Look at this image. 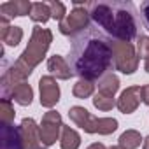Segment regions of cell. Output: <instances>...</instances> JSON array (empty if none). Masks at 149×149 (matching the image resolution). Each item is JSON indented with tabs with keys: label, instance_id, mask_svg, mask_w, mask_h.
I'll return each instance as SVG.
<instances>
[{
	"label": "cell",
	"instance_id": "9a60e30c",
	"mask_svg": "<svg viewBox=\"0 0 149 149\" xmlns=\"http://www.w3.org/2000/svg\"><path fill=\"white\" fill-rule=\"evenodd\" d=\"M11 97L14 98V102H18L19 105H30L32 100H33V90L30 84L26 83H19L13 88L11 91Z\"/></svg>",
	"mask_w": 149,
	"mask_h": 149
},
{
	"label": "cell",
	"instance_id": "4316f807",
	"mask_svg": "<svg viewBox=\"0 0 149 149\" xmlns=\"http://www.w3.org/2000/svg\"><path fill=\"white\" fill-rule=\"evenodd\" d=\"M142 102L146 105H149V84H144L142 86Z\"/></svg>",
	"mask_w": 149,
	"mask_h": 149
},
{
	"label": "cell",
	"instance_id": "ba28073f",
	"mask_svg": "<svg viewBox=\"0 0 149 149\" xmlns=\"http://www.w3.org/2000/svg\"><path fill=\"white\" fill-rule=\"evenodd\" d=\"M39 91H40V105L53 109L60 100V86L53 76H42L39 81Z\"/></svg>",
	"mask_w": 149,
	"mask_h": 149
},
{
	"label": "cell",
	"instance_id": "8992f818",
	"mask_svg": "<svg viewBox=\"0 0 149 149\" xmlns=\"http://www.w3.org/2000/svg\"><path fill=\"white\" fill-rule=\"evenodd\" d=\"M63 128V123H61V116L56 112V111H47L44 116H42V121H40V126H39V132H40V140L46 147L53 146L60 135Z\"/></svg>",
	"mask_w": 149,
	"mask_h": 149
},
{
	"label": "cell",
	"instance_id": "7a4b0ae2",
	"mask_svg": "<svg viewBox=\"0 0 149 149\" xmlns=\"http://www.w3.org/2000/svg\"><path fill=\"white\" fill-rule=\"evenodd\" d=\"M90 19L95 26L105 32L111 39L121 42H132L139 39V16L132 2L125 0H98L86 4Z\"/></svg>",
	"mask_w": 149,
	"mask_h": 149
},
{
	"label": "cell",
	"instance_id": "7c38bea8",
	"mask_svg": "<svg viewBox=\"0 0 149 149\" xmlns=\"http://www.w3.org/2000/svg\"><path fill=\"white\" fill-rule=\"evenodd\" d=\"M0 39H2V42H6L7 46H18L21 42V39H23V28L9 25L7 18L0 16Z\"/></svg>",
	"mask_w": 149,
	"mask_h": 149
},
{
	"label": "cell",
	"instance_id": "cb8c5ba5",
	"mask_svg": "<svg viewBox=\"0 0 149 149\" xmlns=\"http://www.w3.org/2000/svg\"><path fill=\"white\" fill-rule=\"evenodd\" d=\"M49 9H51V18L58 19L60 23L67 18V16H65V14H67V9H65V6H63L61 2H58V0H53V2H49Z\"/></svg>",
	"mask_w": 149,
	"mask_h": 149
},
{
	"label": "cell",
	"instance_id": "277c9868",
	"mask_svg": "<svg viewBox=\"0 0 149 149\" xmlns=\"http://www.w3.org/2000/svg\"><path fill=\"white\" fill-rule=\"evenodd\" d=\"M111 47H112V60H114V68L130 76L139 67V54L135 51V46L132 42H121L111 39Z\"/></svg>",
	"mask_w": 149,
	"mask_h": 149
},
{
	"label": "cell",
	"instance_id": "484cf974",
	"mask_svg": "<svg viewBox=\"0 0 149 149\" xmlns=\"http://www.w3.org/2000/svg\"><path fill=\"white\" fill-rule=\"evenodd\" d=\"M140 18H142V23H144L146 30L149 32V0L140 4Z\"/></svg>",
	"mask_w": 149,
	"mask_h": 149
},
{
	"label": "cell",
	"instance_id": "2e32d148",
	"mask_svg": "<svg viewBox=\"0 0 149 149\" xmlns=\"http://www.w3.org/2000/svg\"><path fill=\"white\" fill-rule=\"evenodd\" d=\"M60 146H61V149H77L81 146V135L74 128L63 125L61 137H60Z\"/></svg>",
	"mask_w": 149,
	"mask_h": 149
},
{
	"label": "cell",
	"instance_id": "83f0119b",
	"mask_svg": "<svg viewBox=\"0 0 149 149\" xmlns=\"http://www.w3.org/2000/svg\"><path fill=\"white\" fill-rule=\"evenodd\" d=\"M86 149H105V146L102 144V142H93L91 146H88Z\"/></svg>",
	"mask_w": 149,
	"mask_h": 149
},
{
	"label": "cell",
	"instance_id": "5b68a950",
	"mask_svg": "<svg viewBox=\"0 0 149 149\" xmlns=\"http://www.w3.org/2000/svg\"><path fill=\"white\" fill-rule=\"evenodd\" d=\"M88 2H84V6H77L70 11V14H67V18L60 23V32L63 35H77L81 32H84L90 26V13L86 7Z\"/></svg>",
	"mask_w": 149,
	"mask_h": 149
},
{
	"label": "cell",
	"instance_id": "9c48e42d",
	"mask_svg": "<svg viewBox=\"0 0 149 149\" xmlns=\"http://www.w3.org/2000/svg\"><path fill=\"white\" fill-rule=\"evenodd\" d=\"M140 100H142V86H130L119 95L116 107L123 114H132L137 111Z\"/></svg>",
	"mask_w": 149,
	"mask_h": 149
},
{
	"label": "cell",
	"instance_id": "ac0fdd59",
	"mask_svg": "<svg viewBox=\"0 0 149 149\" xmlns=\"http://www.w3.org/2000/svg\"><path fill=\"white\" fill-rule=\"evenodd\" d=\"M140 142H142V137H140V133L137 130H126V132H123L121 137H119V140H118V144H119L121 149H137L140 146Z\"/></svg>",
	"mask_w": 149,
	"mask_h": 149
},
{
	"label": "cell",
	"instance_id": "6da1fadb",
	"mask_svg": "<svg viewBox=\"0 0 149 149\" xmlns=\"http://www.w3.org/2000/svg\"><path fill=\"white\" fill-rule=\"evenodd\" d=\"M67 63L70 65L74 76H79L81 79H102L111 68H114L111 37L98 26L90 25L84 32L74 37Z\"/></svg>",
	"mask_w": 149,
	"mask_h": 149
},
{
	"label": "cell",
	"instance_id": "30bf717a",
	"mask_svg": "<svg viewBox=\"0 0 149 149\" xmlns=\"http://www.w3.org/2000/svg\"><path fill=\"white\" fill-rule=\"evenodd\" d=\"M86 133H100V135H111L118 130V119L114 118H95L91 116L88 125L83 128Z\"/></svg>",
	"mask_w": 149,
	"mask_h": 149
},
{
	"label": "cell",
	"instance_id": "ffe728a7",
	"mask_svg": "<svg viewBox=\"0 0 149 149\" xmlns=\"http://www.w3.org/2000/svg\"><path fill=\"white\" fill-rule=\"evenodd\" d=\"M72 93H74V97H76V98H81V100L90 98V97L95 93V84H93V81H88V79H79L76 84H74Z\"/></svg>",
	"mask_w": 149,
	"mask_h": 149
},
{
	"label": "cell",
	"instance_id": "603a6c76",
	"mask_svg": "<svg viewBox=\"0 0 149 149\" xmlns=\"http://www.w3.org/2000/svg\"><path fill=\"white\" fill-rule=\"evenodd\" d=\"M118 102L114 100V97L111 95H104V93H97L93 97V105L98 109V111H111Z\"/></svg>",
	"mask_w": 149,
	"mask_h": 149
},
{
	"label": "cell",
	"instance_id": "f546056e",
	"mask_svg": "<svg viewBox=\"0 0 149 149\" xmlns=\"http://www.w3.org/2000/svg\"><path fill=\"white\" fill-rule=\"evenodd\" d=\"M144 68H146V72H147V74H149V58H147V60H146V63H144Z\"/></svg>",
	"mask_w": 149,
	"mask_h": 149
},
{
	"label": "cell",
	"instance_id": "4fadbf2b",
	"mask_svg": "<svg viewBox=\"0 0 149 149\" xmlns=\"http://www.w3.org/2000/svg\"><path fill=\"white\" fill-rule=\"evenodd\" d=\"M47 70L53 74V76H56V79H63V81H67V79H70L74 76L70 65L60 54L49 56V60H47Z\"/></svg>",
	"mask_w": 149,
	"mask_h": 149
},
{
	"label": "cell",
	"instance_id": "5bb4252c",
	"mask_svg": "<svg viewBox=\"0 0 149 149\" xmlns=\"http://www.w3.org/2000/svg\"><path fill=\"white\" fill-rule=\"evenodd\" d=\"M2 149H23L19 126L2 125Z\"/></svg>",
	"mask_w": 149,
	"mask_h": 149
},
{
	"label": "cell",
	"instance_id": "8fae6325",
	"mask_svg": "<svg viewBox=\"0 0 149 149\" xmlns=\"http://www.w3.org/2000/svg\"><path fill=\"white\" fill-rule=\"evenodd\" d=\"M32 11V2L28 0H14V2H6L0 6V16L2 18H19L26 16Z\"/></svg>",
	"mask_w": 149,
	"mask_h": 149
},
{
	"label": "cell",
	"instance_id": "52a82bcc",
	"mask_svg": "<svg viewBox=\"0 0 149 149\" xmlns=\"http://www.w3.org/2000/svg\"><path fill=\"white\" fill-rule=\"evenodd\" d=\"M19 133H21V142L23 149H47L42 140H40V132L37 123L32 118H25L19 125Z\"/></svg>",
	"mask_w": 149,
	"mask_h": 149
},
{
	"label": "cell",
	"instance_id": "4dcf8cb0",
	"mask_svg": "<svg viewBox=\"0 0 149 149\" xmlns=\"http://www.w3.org/2000/svg\"><path fill=\"white\" fill-rule=\"evenodd\" d=\"M109 149H121L119 146H112V147H109Z\"/></svg>",
	"mask_w": 149,
	"mask_h": 149
},
{
	"label": "cell",
	"instance_id": "44dd1931",
	"mask_svg": "<svg viewBox=\"0 0 149 149\" xmlns=\"http://www.w3.org/2000/svg\"><path fill=\"white\" fill-rule=\"evenodd\" d=\"M68 118H70V121L76 125V126L84 128V126L88 125V121H90L91 114H90L84 107L76 105V107H70V111H68Z\"/></svg>",
	"mask_w": 149,
	"mask_h": 149
},
{
	"label": "cell",
	"instance_id": "d6986e66",
	"mask_svg": "<svg viewBox=\"0 0 149 149\" xmlns=\"http://www.w3.org/2000/svg\"><path fill=\"white\" fill-rule=\"evenodd\" d=\"M51 18V9L49 4L44 2H35L32 4V11H30V19L35 23H46Z\"/></svg>",
	"mask_w": 149,
	"mask_h": 149
},
{
	"label": "cell",
	"instance_id": "3957f363",
	"mask_svg": "<svg viewBox=\"0 0 149 149\" xmlns=\"http://www.w3.org/2000/svg\"><path fill=\"white\" fill-rule=\"evenodd\" d=\"M53 42V33L49 28H42V26H33L32 30V37H30V42L26 46V49L21 53L19 60L30 67L32 70L42 61V58L46 56L49 46Z\"/></svg>",
	"mask_w": 149,
	"mask_h": 149
},
{
	"label": "cell",
	"instance_id": "7402d4cb",
	"mask_svg": "<svg viewBox=\"0 0 149 149\" xmlns=\"http://www.w3.org/2000/svg\"><path fill=\"white\" fill-rule=\"evenodd\" d=\"M14 107L9 98H0V121L2 125H11L14 119Z\"/></svg>",
	"mask_w": 149,
	"mask_h": 149
},
{
	"label": "cell",
	"instance_id": "f1b7e54d",
	"mask_svg": "<svg viewBox=\"0 0 149 149\" xmlns=\"http://www.w3.org/2000/svg\"><path fill=\"white\" fill-rule=\"evenodd\" d=\"M144 149H149V135L144 139Z\"/></svg>",
	"mask_w": 149,
	"mask_h": 149
},
{
	"label": "cell",
	"instance_id": "d4e9b609",
	"mask_svg": "<svg viewBox=\"0 0 149 149\" xmlns=\"http://www.w3.org/2000/svg\"><path fill=\"white\" fill-rule=\"evenodd\" d=\"M137 54L139 58H149V37L147 35H140L137 39Z\"/></svg>",
	"mask_w": 149,
	"mask_h": 149
},
{
	"label": "cell",
	"instance_id": "e0dca14e",
	"mask_svg": "<svg viewBox=\"0 0 149 149\" xmlns=\"http://www.w3.org/2000/svg\"><path fill=\"white\" fill-rule=\"evenodd\" d=\"M118 90H119V79H118V76H114L112 72L105 74L102 79H98V93L114 97Z\"/></svg>",
	"mask_w": 149,
	"mask_h": 149
}]
</instances>
